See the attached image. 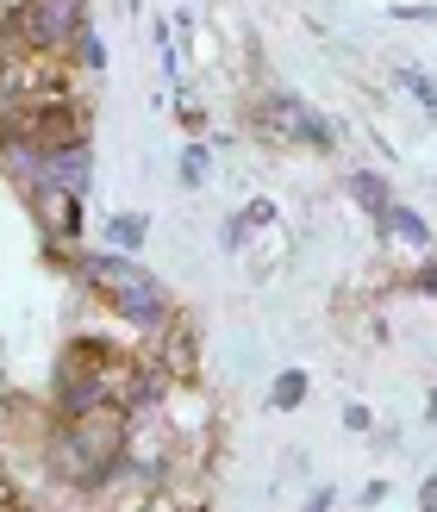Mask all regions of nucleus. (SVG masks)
Masks as SVG:
<instances>
[{
    "instance_id": "6",
    "label": "nucleus",
    "mask_w": 437,
    "mask_h": 512,
    "mask_svg": "<svg viewBox=\"0 0 437 512\" xmlns=\"http://www.w3.org/2000/svg\"><path fill=\"white\" fill-rule=\"evenodd\" d=\"M75 200H82V194H69V188H50V182L25 188V207H32L38 232H44L50 244H69L75 232H82V207H75Z\"/></svg>"
},
{
    "instance_id": "13",
    "label": "nucleus",
    "mask_w": 437,
    "mask_h": 512,
    "mask_svg": "<svg viewBox=\"0 0 437 512\" xmlns=\"http://www.w3.org/2000/svg\"><path fill=\"white\" fill-rule=\"evenodd\" d=\"M0 512H19V488H13L7 469H0Z\"/></svg>"
},
{
    "instance_id": "4",
    "label": "nucleus",
    "mask_w": 437,
    "mask_h": 512,
    "mask_svg": "<svg viewBox=\"0 0 437 512\" xmlns=\"http://www.w3.org/2000/svg\"><path fill=\"white\" fill-rule=\"evenodd\" d=\"M250 125L263 132L269 144H306V150H338V125H331L319 107H306L300 94H281L269 88L263 100L250 107Z\"/></svg>"
},
{
    "instance_id": "8",
    "label": "nucleus",
    "mask_w": 437,
    "mask_h": 512,
    "mask_svg": "<svg viewBox=\"0 0 437 512\" xmlns=\"http://www.w3.org/2000/svg\"><path fill=\"white\" fill-rule=\"evenodd\" d=\"M344 188H350V200H356V207H363L369 219H381V207H388V200H394V194H388V182H381L375 169H356Z\"/></svg>"
},
{
    "instance_id": "16",
    "label": "nucleus",
    "mask_w": 437,
    "mask_h": 512,
    "mask_svg": "<svg viewBox=\"0 0 437 512\" xmlns=\"http://www.w3.org/2000/svg\"><path fill=\"white\" fill-rule=\"evenodd\" d=\"M306 512H331V488H319L313 500H306Z\"/></svg>"
},
{
    "instance_id": "12",
    "label": "nucleus",
    "mask_w": 437,
    "mask_h": 512,
    "mask_svg": "<svg viewBox=\"0 0 437 512\" xmlns=\"http://www.w3.org/2000/svg\"><path fill=\"white\" fill-rule=\"evenodd\" d=\"M400 82H406V88H413V94L425 100V113L437 119V82H425V75H419V69H400Z\"/></svg>"
},
{
    "instance_id": "14",
    "label": "nucleus",
    "mask_w": 437,
    "mask_h": 512,
    "mask_svg": "<svg viewBox=\"0 0 437 512\" xmlns=\"http://www.w3.org/2000/svg\"><path fill=\"white\" fill-rule=\"evenodd\" d=\"M344 425L350 431H369V406H344Z\"/></svg>"
},
{
    "instance_id": "5",
    "label": "nucleus",
    "mask_w": 437,
    "mask_h": 512,
    "mask_svg": "<svg viewBox=\"0 0 437 512\" xmlns=\"http://www.w3.org/2000/svg\"><path fill=\"white\" fill-rule=\"evenodd\" d=\"M144 344H150V350H144V363L157 369L163 381H200V331H194L188 313H175L163 331H150Z\"/></svg>"
},
{
    "instance_id": "10",
    "label": "nucleus",
    "mask_w": 437,
    "mask_h": 512,
    "mask_svg": "<svg viewBox=\"0 0 437 512\" xmlns=\"http://www.w3.org/2000/svg\"><path fill=\"white\" fill-rule=\"evenodd\" d=\"M144 232H150V219H144V213H119V219H107V244L125 250V256L144 244Z\"/></svg>"
},
{
    "instance_id": "7",
    "label": "nucleus",
    "mask_w": 437,
    "mask_h": 512,
    "mask_svg": "<svg viewBox=\"0 0 437 512\" xmlns=\"http://www.w3.org/2000/svg\"><path fill=\"white\" fill-rule=\"evenodd\" d=\"M381 232H388V238H400L406 250H431V225H425L413 207H394V200L381 207Z\"/></svg>"
},
{
    "instance_id": "11",
    "label": "nucleus",
    "mask_w": 437,
    "mask_h": 512,
    "mask_svg": "<svg viewBox=\"0 0 437 512\" xmlns=\"http://www.w3.org/2000/svg\"><path fill=\"white\" fill-rule=\"evenodd\" d=\"M207 182V144H188L182 150V188H200Z\"/></svg>"
},
{
    "instance_id": "3",
    "label": "nucleus",
    "mask_w": 437,
    "mask_h": 512,
    "mask_svg": "<svg viewBox=\"0 0 437 512\" xmlns=\"http://www.w3.org/2000/svg\"><path fill=\"white\" fill-rule=\"evenodd\" d=\"M88 32V0H13L0 19V38L38 57H69V44Z\"/></svg>"
},
{
    "instance_id": "9",
    "label": "nucleus",
    "mask_w": 437,
    "mask_h": 512,
    "mask_svg": "<svg viewBox=\"0 0 437 512\" xmlns=\"http://www.w3.org/2000/svg\"><path fill=\"white\" fill-rule=\"evenodd\" d=\"M306 394H313V381H306L300 369H281L275 388H269V406L275 413H294V406H306Z\"/></svg>"
},
{
    "instance_id": "1",
    "label": "nucleus",
    "mask_w": 437,
    "mask_h": 512,
    "mask_svg": "<svg viewBox=\"0 0 437 512\" xmlns=\"http://www.w3.org/2000/svg\"><path fill=\"white\" fill-rule=\"evenodd\" d=\"M38 456H44V469H50L57 488L100 494V481L125 463V413L119 406H100V413H82V419H57L44 431Z\"/></svg>"
},
{
    "instance_id": "15",
    "label": "nucleus",
    "mask_w": 437,
    "mask_h": 512,
    "mask_svg": "<svg viewBox=\"0 0 437 512\" xmlns=\"http://www.w3.org/2000/svg\"><path fill=\"white\" fill-rule=\"evenodd\" d=\"M419 506H425V512H437V475H425V488H419Z\"/></svg>"
},
{
    "instance_id": "2",
    "label": "nucleus",
    "mask_w": 437,
    "mask_h": 512,
    "mask_svg": "<svg viewBox=\"0 0 437 512\" xmlns=\"http://www.w3.org/2000/svg\"><path fill=\"white\" fill-rule=\"evenodd\" d=\"M75 281L94 294V306H107L113 319H125L138 331V338H150V331H163L182 306H175V294L163 288L157 275H150L138 256L125 250H94V256H75Z\"/></svg>"
}]
</instances>
